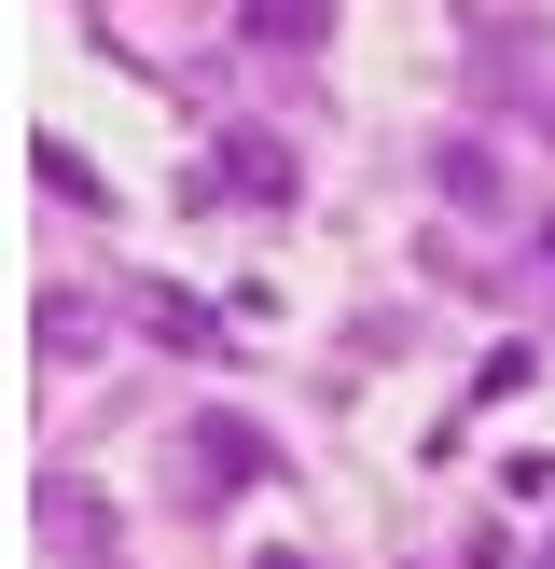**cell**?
Instances as JSON below:
<instances>
[{
  "label": "cell",
  "instance_id": "cell-1",
  "mask_svg": "<svg viewBox=\"0 0 555 569\" xmlns=\"http://www.w3.org/2000/svg\"><path fill=\"white\" fill-rule=\"evenodd\" d=\"M167 472H181V500H194V515H222V500H250V487L278 472V445L250 431L236 403H209V417H194L181 445H167Z\"/></svg>",
  "mask_w": 555,
  "mask_h": 569
},
{
  "label": "cell",
  "instance_id": "cell-2",
  "mask_svg": "<svg viewBox=\"0 0 555 569\" xmlns=\"http://www.w3.org/2000/svg\"><path fill=\"white\" fill-rule=\"evenodd\" d=\"M472 98L486 111H555V42L514 14H472Z\"/></svg>",
  "mask_w": 555,
  "mask_h": 569
},
{
  "label": "cell",
  "instance_id": "cell-3",
  "mask_svg": "<svg viewBox=\"0 0 555 569\" xmlns=\"http://www.w3.org/2000/svg\"><path fill=\"white\" fill-rule=\"evenodd\" d=\"M194 194H236V209H292V139H278V126H236V139H222V153H209V181H194Z\"/></svg>",
  "mask_w": 555,
  "mask_h": 569
},
{
  "label": "cell",
  "instance_id": "cell-4",
  "mask_svg": "<svg viewBox=\"0 0 555 569\" xmlns=\"http://www.w3.org/2000/svg\"><path fill=\"white\" fill-rule=\"evenodd\" d=\"M28 515H42V556H83V569L125 556V542H111V500H98V487H70V472H42V487H28Z\"/></svg>",
  "mask_w": 555,
  "mask_h": 569
},
{
  "label": "cell",
  "instance_id": "cell-5",
  "mask_svg": "<svg viewBox=\"0 0 555 569\" xmlns=\"http://www.w3.org/2000/svg\"><path fill=\"white\" fill-rule=\"evenodd\" d=\"M431 194L458 222H514V167H500L486 139H431Z\"/></svg>",
  "mask_w": 555,
  "mask_h": 569
},
{
  "label": "cell",
  "instance_id": "cell-6",
  "mask_svg": "<svg viewBox=\"0 0 555 569\" xmlns=\"http://www.w3.org/2000/svg\"><path fill=\"white\" fill-rule=\"evenodd\" d=\"M333 42V0H250V56H320Z\"/></svg>",
  "mask_w": 555,
  "mask_h": 569
},
{
  "label": "cell",
  "instance_id": "cell-7",
  "mask_svg": "<svg viewBox=\"0 0 555 569\" xmlns=\"http://www.w3.org/2000/svg\"><path fill=\"white\" fill-rule=\"evenodd\" d=\"M28 167H42V194H56V209H83V222H98V209H111V181H98V167H83V153H70V139H56V126H42V139H28Z\"/></svg>",
  "mask_w": 555,
  "mask_h": 569
},
{
  "label": "cell",
  "instance_id": "cell-8",
  "mask_svg": "<svg viewBox=\"0 0 555 569\" xmlns=\"http://www.w3.org/2000/svg\"><path fill=\"white\" fill-rule=\"evenodd\" d=\"M153 333H167V348H194V361L222 348V320H209V306H194V292H153Z\"/></svg>",
  "mask_w": 555,
  "mask_h": 569
},
{
  "label": "cell",
  "instance_id": "cell-9",
  "mask_svg": "<svg viewBox=\"0 0 555 569\" xmlns=\"http://www.w3.org/2000/svg\"><path fill=\"white\" fill-rule=\"evenodd\" d=\"M70 348H98V306H70V292H42V361H70Z\"/></svg>",
  "mask_w": 555,
  "mask_h": 569
},
{
  "label": "cell",
  "instance_id": "cell-10",
  "mask_svg": "<svg viewBox=\"0 0 555 569\" xmlns=\"http://www.w3.org/2000/svg\"><path fill=\"white\" fill-rule=\"evenodd\" d=\"M250 569H305V556H250Z\"/></svg>",
  "mask_w": 555,
  "mask_h": 569
},
{
  "label": "cell",
  "instance_id": "cell-11",
  "mask_svg": "<svg viewBox=\"0 0 555 569\" xmlns=\"http://www.w3.org/2000/svg\"><path fill=\"white\" fill-rule=\"evenodd\" d=\"M542 278H555V222H542Z\"/></svg>",
  "mask_w": 555,
  "mask_h": 569
},
{
  "label": "cell",
  "instance_id": "cell-12",
  "mask_svg": "<svg viewBox=\"0 0 555 569\" xmlns=\"http://www.w3.org/2000/svg\"><path fill=\"white\" fill-rule=\"evenodd\" d=\"M542 139H555V111H542Z\"/></svg>",
  "mask_w": 555,
  "mask_h": 569
},
{
  "label": "cell",
  "instance_id": "cell-13",
  "mask_svg": "<svg viewBox=\"0 0 555 569\" xmlns=\"http://www.w3.org/2000/svg\"><path fill=\"white\" fill-rule=\"evenodd\" d=\"M542 569H555V542H542Z\"/></svg>",
  "mask_w": 555,
  "mask_h": 569
}]
</instances>
